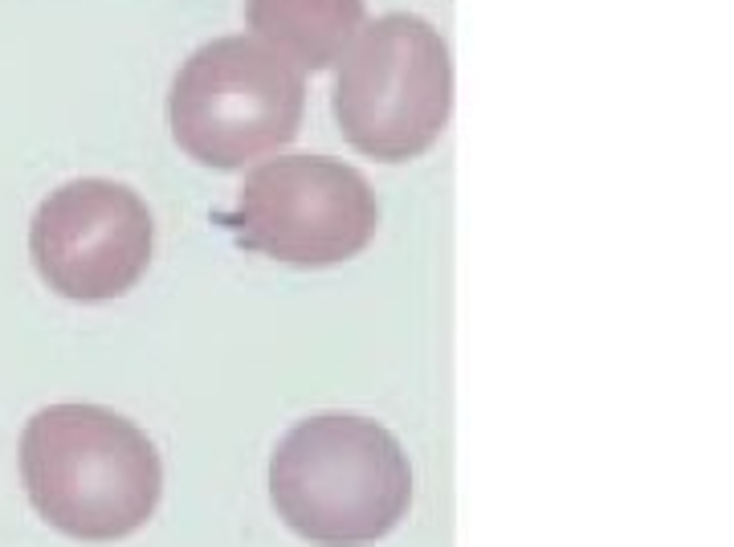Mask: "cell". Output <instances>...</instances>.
I'll return each instance as SVG.
<instances>
[{"label": "cell", "instance_id": "cell-7", "mask_svg": "<svg viewBox=\"0 0 734 547\" xmlns=\"http://www.w3.org/2000/svg\"><path fill=\"white\" fill-rule=\"evenodd\" d=\"M253 33L278 58L323 70L347 54L363 25V0H249Z\"/></svg>", "mask_w": 734, "mask_h": 547}, {"label": "cell", "instance_id": "cell-2", "mask_svg": "<svg viewBox=\"0 0 734 547\" xmlns=\"http://www.w3.org/2000/svg\"><path fill=\"white\" fill-rule=\"evenodd\" d=\"M270 499L294 535L323 547H363L404 519L412 470L380 421L323 413L282 437L270 462Z\"/></svg>", "mask_w": 734, "mask_h": 547}, {"label": "cell", "instance_id": "cell-6", "mask_svg": "<svg viewBox=\"0 0 734 547\" xmlns=\"http://www.w3.org/2000/svg\"><path fill=\"white\" fill-rule=\"evenodd\" d=\"M155 225L143 196L115 180H70L37 205L29 254L49 290L70 303H111L151 262Z\"/></svg>", "mask_w": 734, "mask_h": 547}, {"label": "cell", "instance_id": "cell-3", "mask_svg": "<svg viewBox=\"0 0 734 547\" xmlns=\"http://www.w3.org/2000/svg\"><path fill=\"white\" fill-rule=\"evenodd\" d=\"M453 58L445 37L408 13L367 25L343 54L335 119L367 160L404 164L425 156L449 127Z\"/></svg>", "mask_w": 734, "mask_h": 547}, {"label": "cell", "instance_id": "cell-4", "mask_svg": "<svg viewBox=\"0 0 734 547\" xmlns=\"http://www.w3.org/2000/svg\"><path fill=\"white\" fill-rule=\"evenodd\" d=\"M302 74L253 37H217L180 66L168 119L184 152L208 168H245L298 135Z\"/></svg>", "mask_w": 734, "mask_h": 547}, {"label": "cell", "instance_id": "cell-1", "mask_svg": "<svg viewBox=\"0 0 734 547\" xmlns=\"http://www.w3.org/2000/svg\"><path fill=\"white\" fill-rule=\"evenodd\" d=\"M21 478L33 511L86 543L139 531L164 490L151 437L98 405H54L29 417L21 433Z\"/></svg>", "mask_w": 734, "mask_h": 547}, {"label": "cell", "instance_id": "cell-5", "mask_svg": "<svg viewBox=\"0 0 734 547\" xmlns=\"http://www.w3.org/2000/svg\"><path fill=\"white\" fill-rule=\"evenodd\" d=\"M380 205L372 184L331 156H278L245 176L229 229L245 250L319 270L367 250Z\"/></svg>", "mask_w": 734, "mask_h": 547}]
</instances>
